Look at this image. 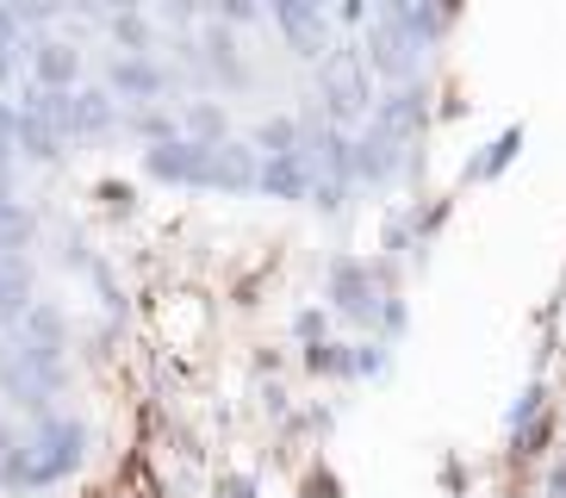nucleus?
I'll list each match as a JSON object with an SVG mask.
<instances>
[{
	"label": "nucleus",
	"mask_w": 566,
	"mask_h": 498,
	"mask_svg": "<svg viewBox=\"0 0 566 498\" xmlns=\"http://www.w3.org/2000/svg\"><path fill=\"white\" fill-rule=\"evenodd\" d=\"M19 443H25V430H19V424H7V417H0V467L13 461L19 455Z\"/></svg>",
	"instance_id": "20"
},
{
	"label": "nucleus",
	"mask_w": 566,
	"mask_h": 498,
	"mask_svg": "<svg viewBox=\"0 0 566 498\" xmlns=\"http://www.w3.org/2000/svg\"><path fill=\"white\" fill-rule=\"evenodd\" d=\"M206 63H212V75L224 87H243L250 82V63L237 56V44H231V32L224 25H206Z\"/></svg>",
	"instance_id": "15"
},
{
	"label": "nucleus",
	"mask_w": 566,
	"mask_h": 498,
	"mask_svg": "<svg viewBox=\"0 0 566 498\" xmlns=\"http://www.w3.org/2000/svg\"><path fill=\"white\" fill-rule=\"evenodd\" d=\"M38 106V113L56 125V137H106L118 125V100L113 87H69V94H44V87H32L25 94Z\"/></svg>",
	"instance_id": "3"
},
{
	"label": "nucleus",
	"mask_w": 566,
	"mask_h": 498,
	"mask_svg": "<svg viewBox=\"0 0 566 498\" xmlns=\"http://www.w3.org/2000/svg\"><path fill=\"white\" fill-rule=\"evenodd\" d=\"M106 82H113L118 100H156V94H168V69L150 63V56H113Z\"/></svg>",
	"instance_id": "11"
},
{
	"label": "nucleus",
	"mask_w": 566,
	"mask_h": 498,
	"mask_svg": "<svg viewBox=\"0 0 566 498\" xmlns=\"http://www.w3.org/2000/svg\"><path fill=\"white\" fill-rule=\"evenodd\" d=\"M0 312L7 318L32 312V262L25 256H0Z\"/></svg>",
	"instance_id": "14"
},
{
	"label": "nucleus",
	"mask_w": 566,
	"mask_h": 498,
	"mask_svg": "<svg viewBox=\"0 0 566 498\" xmlns=\"http://www.w3.org/2000/svg\"><path fill=\"white\" fill-rule=\"evenodd\" d=\"M13 149H25L32 163H56V149H63L56 125H51L44 113H38L32 100H19V132H13Z\"/></svg>",
	"instance_id": "13"
},
{
	"label": "nucleus",
	"mask_w": 566,
	"mask_h": 498,
	"mask_svg": "<svg viewBox=\"0 0 566 498\" xmlns=\"http://www.w3.org/2000/svg\"><path fill=\"white\" fill-rule=\"evenodd\" d=\"M106 206H118V212H132V187H101Z\"/></svg>",
	"instance_id": "23"
},
{
	"label": "nucleus",
	"mask_w": 566,
	"mask_h": 498,
	"mask_svg": "<svg viewBox=\"0 0 566 498\" xmlns=\"http://www.w3.org/2000/svg\"><path fill=\"white\" fill-rule=\"evenodd\" d=\"M144 175H156L168 187H212V144L168 137V144L144 149Z\"/></svg>",
	"instance_id": "4"
},
{
	"label": "nucleus",
	"mask_w": 566,
	"mask_h": 498,
	"mask_svg": "<svg viewBox=\"0 0 566 498\" xmlns=\"http://www.w3.org/2000/svg\"><path fill=\"white\" fill-rule=\"evenodd\" d=\"M82 461H87V424L69 417V412H51L44 424L25 430L13 461L0 467V492H44V486H63Z\"/></svg>",
	"instance_id": "1"
},
{
	"label": "nucleus",
	"mask_w": 566,
	"mask_h": 498,
	"mask_svg": "<svg viewBox=\"0 0 566 498\" xmlns=\"http://www.w3.org/2000/svg\"><path fill=\"white\" fill-rule=\"evenodd\" d=\"M255 181H262V156H255V144H243V137L212 144V194H255Z\"/></svg>",
	"instance_id": "7"
},
{
	"label": "nucleus",
	"mask_w": 566,
	"mask_h": 498,
	"mask_svg": "<svg viewBox=\"0 0 566 498\" xmlns=\"http://www.w3.org/2000/svg\"><path fill=\"white\" fill-rule=\"evenodd\" d=\"M25 69H32V87H44V94L82 87V50L63 44V38H38L32 56H25Z\"/></svg>",
	"instance_id": "5"
},
{
	"label": "nucleus",
	"mask_w": 566,
	"mask_h": 498,
	"mask_svg": "<svg viewBox=\"0 0 566 498\" xmlns=\"http://www.w3.org/2000/svg\"><path fill=\"white\" fill-rule=\"evenodd\" d=\"M268 13H274V25L286 32V44L300 50V56H324V44H331V19H324V7L281 0V7H268Z\"/></svg>",
	"instance_id": "10"
},
{
	"label": "nucleus",
	"mask_w": 566,
	"mask_h": 498,
	"mask_svg": "<svg viewBox=\"0 0 566 498\" xmlns=\"http://www.w3.org/2000/svg\"><path fill=\"white\" fill-rule=\"evenodd\" d=\"M181 137H193V144H224V137H231V118H224V106L200 100V106H187Z\"/></svg>",
	"instance_id": "17"
},
{
	"label": "nucleus",
	"mask_w": 566,
	"mask_h": 498,
	"mask_svg": "<svg viewBox=\"0 0 566 498\" xmlns=\"http://www.w3.org/2000/svg\"><path fill=\"white\" fill-rule=\"evenodd\" d=\"M305 367L312 374H355V349L349 343H312L305 349Z\"/></svg>",
	"instance_id": "18"
},
{
	"label": "nucleus",
	"mask_w": 566,
	"mask_h": 498,
	"mask_svg": "<svg viewBox=\"0 0 566 498\" xmlns=\"http://www.w3.org/2000/svg\"><path fill=\"white\" fill-rule=\"evenodd\" d=\"M255 156H300V144H305V118H262V125H255Z\"/></svg>",
	"instance_id": "16"
},
{
	"label": "nucleus",
	"mask_w": 566,
	"mask_h": 498,
	"mask_svg": "<svg viewBox=\"0 0 566 498\" xmlns=\"http://www.w3.org/2000/svg\"><path fill=\"white\" fill-rule=\"evenodd\" d=\"M255 194H268V199H312V163H305V156H268Z\"/></svg>",
	"instance_id": "12"
},
{
	"label": "nucleus",
	"mask_w": 566,
	"mask_h": 498,
	"mask_svg": "<svg viewBox=\"0 0 566 498\" xmlns=\"http://www.w3.org/2000/svg\"><path fill=\"white\" fill-rule=\"evenodd\" d=\"M399 163H405V144L392 132H380V125H361V132H355V181L380 187V181L399 175Z\"/></svg>",
	"instance_id": "8"
},
{
	"label": "nucleus",
	"mask_w": 566,
	"mask_h": 498,
	"mask_svg": "<svg viewBox=\"0 0 566 498\" xmlns=\"http://www.w3.org/2000/svg\"><path fill=\"white\" fill-rule=\"evenodd\" d=\"M293 331L305 336V349H312V343H324V312H300V324H293Z\"/></svg>",
	"instance_id": "21"
},
{
	"label": "nucleus",
	"mask_w": 566,
	"mask_h": 498,
	"mask_svg": "<svg viewBox=\"0 0 566 498\" xmlns=\"http://www.w3.org/2000/svg\"><path fill=\"white\" fill-rule=\"evenodd\" d=\"M317 100H324V125L349 132L355 118L374 113V75L355 50H331L324 69H317Z\"/></svg>",
	"instance_id": "2"
},
{
	"label": "nucleus",
	"mask_w": 566,
	"mask_h": 498,
	"mask_svg": "<svg viewBox=\"0 0 566 498\" xmlns=\"http://www.w3.org/2000/svg\"><path fill=\"white\" fill-rule=\"evenodd\" d=\"M13 343L38 349V355H63L69 362V318L56 312L51 299H32V312L13 318Z\"/></svg>",
	"instance_id": "9"
},
{
	"label": "nucleus",
	"mask_w": 566,
	"mask_h": 498,
	"mask_svg": "<svg viewBox=\"0 0 566 498\" xmlns=\"http://www.w3.org/2000/svg\"><path fill=\"white\" fill-rule=\"evenodd\" d=\"M516 144H523V132H504L499 144H492V156H480V163H473V175H480V181H485V175H499V168L516 156Z\"/></svg>",
	"instance_id": "19"
},
{
	"label": "nucleus",
	"mask_w": 566,
	"mask_h": 498,
	"mask_svg": "<svg viewBox=\"0 0 566 498\" xmlns=\"http://www.w3.org/2000/svg\"><path fill=\"white\" fill-rule=\"evenodd\" d=\"M331 305L343 318H361V324L386 318V299L374 293V281H367V262H336L331 268Z\"/></svg>",
	"instance_id": "6"
},
{
	"label": "nucleus",
	"mask_w": 566,
	"mask_h": 498,
	"mask_svg": "<svg viewBox=\"0 0 566 498\" xmlns=\"http://www.w3.org/2000/svg\"><path fill=\"white\" fill-rule=\"evenodd\" d=\"M13 50H19V38H0V82H7V75H13Z\"/></svg>",
	"instance_id": "22"
}]
</instances>
